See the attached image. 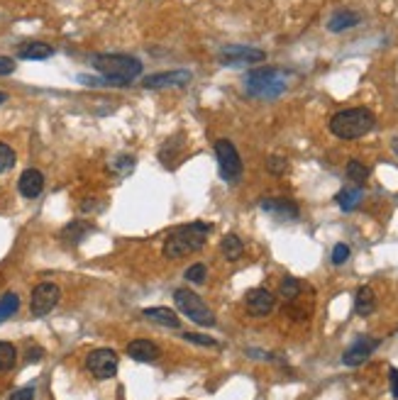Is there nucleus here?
I'll use <instances>...</instances> for the list:
<instances>
[{
  "label": "nucleus",
  "instance_id": "1",
  "mask_svg": "<svg viewBox=\"0 0 398 400\" xmlns=\"http://www.w3.org/2000/svg\"><path fill=\"white\" fill-rule=\"evenodd\" d=\"M210 235L208 222H189L176 227L174 232H169L167 242H164V256L167 259H181L186 254H196L205 246Z\"/></svg>",
  "mask_w": 398,
  "mask_h": 400
},
{
  "label": "nucleus",
  "instance_id": "2",
  "mask_svg": "<svg viewBox=\"0 0 398 400\" xmlns=\"http://www.w3.org/2000/svg\"><path fill=\"white\" fill-rule=\"evenodd\" d=\"M330 132L339 139H359L377 127V118L369 107H347L330 118Z\"/></svg>",
  "mask_w": 398,
  "mask_h": 400
},
{
  "label": "nucleus",
  "instance_id": "3",
  "mask_svg": "<svg viewBox=\"0 0 398 400\" xmlns=\"http://www.w3.org/2000/svg\"><path fill=\"white\" fill-rule=\"evenodd\" d=\"M93 66L115 85H127L142 74V61L127 54H98L93 56Z\"/></svg>",
  "mask_w": 398,
  "mask_h": 400
},
{
  "label": "nucleus",
  "instance_id": "4",
  "mask_svg": "<svg viewBox=\"0 0 398 400\" xmlns=\"http://www.w3.org/2000/svg\"><path fill=\"white\" fill-rule=\"evenodd\" d=\"M247 93L257 98H276L286 91V81L281 78V74L271 66H262L247 74Z\"/></svg>",
  "mask_w": 398,
  "mask_h": 400
},
{
  "label": "nucleus",
  "instance_id": "5",
  "mask_svg": "<svg viewBox=\"0 0 398 400\" xmlns=\"http://www.w3.org/2000/svg\"><path fill=\"white\" fill-rule=\"evenodd\" d=\"M174 303H176V308L181 310L189 320H193L196 325H200V327H213L216 325V315H213V310H210L208 305L200 300V295H196L193 291H189V288L174 291Z\"/></svg>",
  "mask_w": 398,
  "mask_h": 400
},
{
  "label": "nucleus",
  "instance_id": "6",
  "mask_svg": "<svg viewBox=\"0 0 398 400\" xmlns=\"http://www.w3.org/2000/svg\"><path fill=\"white\" fill-rule=\"evenodd\" d=\"M216 156H218V166H220V173L227 183H237L242 178V159H240V151L232 145L230 139H218L216 142Z\"/></svg>",
  "mask_w": 398,
  "mask_h": 400
},
{
  "label": "nucleus",
  "instance_id": "7",
  "mask_svg": "<svg viewBox=\"0 0 398 400\" xmlns=\"http://www.w3.org/2000/svg\"><path fill=\"white\" fill-rule=\"evenodd\" d=\"M59 298H61V291L56 283H39L37 288L32 291V298H30V313H32V317L49 315L59 305Z\"/></svg>",
  "mask_w": 398,
  "mask_h": 400
},
{
  "label": "nucleus",
  "instance_id": "8",
  "mask_svg": "<svg viewBox=\"0 0 398 400\" xmlns=\"http://www.w3.org/2000/svg\"><path fill=\"white\" fill-rule=\"evenodd\" d=\"M86 366L98 381H108L118 374V354L113 349H93L86 359Z\"/></svg>",
  "mask_w": 398,
  "mask_h": 400
},
{
  "label": "nucleus",
  "instance_id": "9",
  "mask_svg": "<svg viewBox=\"0 0 398 400\" xmlns=\"http://www.w3.org/2000/svg\"><path fill=\"white\" fill-rule=\"evenodd\" d=\"M222 64L227 66H237V64H259V61L266 59V52L254 47H244V44H232V47H225L220 52Z\"/></svg>",
  "mask_w": 398,
  "mask_h": 400
},
{
  "label": "nucleus",
  "instance_id": "10",
  "mask_svg": "<svg viewBox=\"0 0 398 400\" xmlns=\"http://www.w3.org/2000/svg\"><path fill=\"white\" fill-rule=\"evenodd\" d=\"M379 344H381L379 339H371V337H359V339H357L352 347L344 349L342 364H344V366H362V364H364L366 359L371 357V354L377 352Z\"/></svg>",
  "mask_w": 398,
  "mask_h": 400
},
{
  "label": "nucleus",
  "instance_id": "11",
  "mask_svg": "<svg viewBox=\"0 0 398 400\" xmlns=\"http://www.w3.org/2000/svg\"><path fill=\"white\" fill-rule=\"evenodd\" d=\"M276 298L266 288H252L244 295V305H247V313L254 317H266L274 310Z\"/></svg>",
  "mask_w": 398,
  "mask_h": 400
},
{
  "label": "nucleus",
  "instance_id": "12",
  "mask_svg": "<svg viewBox=\"0 0 398 400\" xmlns=\"http://www.w3.org/2000/svg\"><path fill=\"white\" fill-rule=\"evenodd\" d=\"M262 210L264 213H269L271 218L276 220H284V222H291V220H298L301 210L293 200L289 198H264L262 200Z\"/></svg>",
  "mask_w": 398,
  "mask_h": 400
},
{
  "label": "nucleus",
  "instance_id": "13",
  "mask_svg": "<svg viewBox=\"0 0 398 400\" xmlns=\"http://www.w3.org/2000/svg\"><path fill=\"white\" fill-rule=\"evenodd\" d=\"M193 74L191 71H164V74H151L145 78V88H176V85H189Z\"/></svg>",
  "mask_w": 398,
  "mask_h": 400
},
{
  "label": "nucleus",
  "instance_id": "14",
  "mask_svg": "<svg viewBox=\"0 0 398 400\" xmlns=\"http://www.w3.org/2000/svg\"><path fill=\"white\" fill-rule=\"evenodd\" d=\"M127 354H129V359H135V361H140V364H154L156 359L162 357V349L149 339H135L127 344Z\"/></svg>",
  "mask_w": 398,
  "mask_h": 400
},
{
  "label": "nucleus",
  "instance_id": "15",
  "mask_svg": "<svg viewBox=\"0 0 398 400\" xmlns=\"http://www.w3.org/2000/svg\"><path fill=\"white\" fill-rule=\"evenodd\" d=\"M17 188H20L22 198H37L39 193L44 191V176H42V171L37 169H28V171H22V176L20 181H17Z\"/></svg>",
  "mask_w": 398,
  "mask_h": 400
},
{
  "label": "nucleus",
  "instance_id": "16",
  "mask_svg": "<svg viewBox=\"0 0 398 400\" xmlns=\"http://www.w3.org/2000/svg\"><path fill=\"white\" fill-rule=\"evenodd\" d=\"M142 315H145L149 322H154V325L169 327V330H178V325H181V317L169 308H147Z\"/></svg>",
  "mask_w": 398,
  "mask_h": 400
},
{
  "label": "nucleus",
  "instance_id": "17",
  "mask_svg": "<svg viewBox=\"0 0 398 400\" xmlns=\"http://www.w3.org/2000/svg\"><path fill=\"white\" fill-rule=\"evenodd\" d=\"M362 22L359 12H352V10H337L333 17L328 20V30L330 32H344V30H352Z\"/></svg>",
  "mask_w": 398,
  "mask_h": 400
},
{
  "label": "nucleus",
  "instance_id": "18",
  "mask_svg": "<svg viewBox=\"0 0 398 400\" xmlns=\"http://www.w3.org/2000/svg\"><path fill=\"white\" fill-rule=\"evenodd\" d=\"M374 310H377V295H374V291H371L369 286H359L355 295V313L359 317H366V315H371Z\"/></svg>",
  "mask_w": 398,
  "mask_h": 400
},
{
  "label": "nucleus",
  "instance_id": "19",
  "mask_svg": "<svg viewBox=\"0 0 398 400\" xmlns=\"http://www.w3.org/2000/svg\"><path fill=\"white\" fill-rule=\"evenodd\" d=\"M362 198H364V191H362L359 186H347L335 196V200H337V205L344 213H352L355 208H359Z\"/></svg>",
  "mask_w": 398,
  "mask_h": 400
},
{
  "label": "nucleus",
  "instance_id": "20",
  "mask_svg": "<svg viewBox=\"0 0 398 400\" xmlns=\"http://www.w3.org/2000/svg\"><path fill=\"white\" fill-rule=\"evenodd\" d=\"M20 59H28V61H42V59H49L52 54H54V49L49 47V44L44 42H30L25 44V47H20Z\"/></svg>",
  "mask_w": 398,
  "mask_h": 400
},
{
  "label": "nucleus",
  "instance_id": "21",
  "mask_svg": "<svg viewBox=\"0 0 398 400\" xmlns=\"http://www.w3.org/2000/svg\"><path fill=\"white\" fill-rule=\"evenodd\" d=\"M220 251H222V256H225L227 262H237V259H242L244 244L237 235H225L222 237V242H220Z\"/></svg>",
  "mask_w": 398,
  "mask_h": 400
},
{
  "label": "nucleus",
  "instance_id": "22",
  "mask_svg": "<svg viewBox=\"0 0 398 400\" xmlns=\"http://www.w3.org/2000/svg\"><path fill=\"white\" fill-rule=\"evenodd\" d=\"M91 232V224L83 222V220H74L71 224H66L64 232H61V237H64L69 244H78V242L83 240V237Z\"/></svg>",
  "mask_w": 398,
  "mask_h": 400
},
{
  "label": "nucleus",
  "instance_id": "23",
  "mask_svg": "<svg viewBox=\"0 0 398 400\" xmlns=\"http://www.w3.org/2000/svg\"><path fill=\"white\" fill-rule=\"evenodd\" d=\"M347 178L352 181V186L362 188L366 183V178H369V169H366L359 159H352L350 164H347Z\"/></svg>",
  "mask_w": 398,
  "mask_h": 400
},
{
  "label": "nucleus",
  "instance_id": "24",
  "mask_svg": "<svg viewBox=\"0 0 398 400\" xmlns=\"http://www.w3.org/2000/svg\"><path fill=\"white\" fill-rule=\"evenodd\" d=\"M17 361V349L10 341H0V371H10Z\"/></svg>",
  "mask_w": 398,
  "mask_h": 400
},
{
  "label": "nucleus",
  "instance_id": "25",
  "mask_svg": "<svg viewBox=\"0 0 398 400\" xmlns=\"http://www.w3.org/2000/svg\"><path fill=\"white\" fill-rule=\"evenodd\" d=\"M20 310V298L15 293H6L0 298V320H8Z\"/></svg>",
  "mask_w": 398,
  "mask_h": 400
},
{
  "label": "nucleus",
  "instance_id": "26",
  "mask_svg": "<svg viewBox=\"0 0 398 400\" xmlns=\"http://www.w3.org/2000/svg\"><path fill=\"white\" fill-rule=\"evenodd\" d=\"M281 295H284L286 300H296L298 295H301V283H298V278L286 276L284 281H281Z\"/></svg>",
  "mask_w": 398,
  "mask_h": 400
},
{
  "label": "nucleus",
  "instance_id": "27",
  "mask_svg": "<svg viewBox=\"0 0 398 400\" xmlns=\"http://www.w3.org/2000/svg\"><path fill=\"white\" fill-rule=\"evenodd\" d=\"M205 278H208V269H205V264H193V266L186 269V281L193 283V286L205 283Z\"/></svg>",
  "mask_w": 398,
  "mask_h": 400
},
{
  "label": "nucleus",
  "instance_id": "28",
  "mask_svg": "<svg viewBox=\"0 0 398 400\" xmlns=\"http://www.w3.org/2000/svg\"><path fill=\"white\" fill-rule=\"evenodd\" d=\"M15 166V151L12 147H8L6 142H0V173H6Z\"/></svg>",
  "mask_w": 398,
  "mask_h": 400
},
{
  "label": "nucleus",
  "instance_id": "29",
  "mask_svg": "<svg viewBox=\"0 0 398 400\" xmlns=\"http://www.w3.org/2000/svg\"><path fill=\"white\" fill-rule=\"evenodd\" d=\"M110 169H113L115 173H120V176H127L129 171L135 169V159H132V156H118V159L110 161Z\"/></svg>",
  "mask_w": 398,
  "mask_h": 400
},
{
  "label": "nucleus",
  "instance_id": "30",
  "mask_svg": "<svg viewBox=\"0 0 398 400\" xmlns=\"http://www.w3.org/2000/svg\"><path fill=\"white\" fill-rule=\"evenodd\" d=\"M266 171L274 173V176H284L286 171H289V161H286L284 156H269V159H266Z\"/></svg>",
  "mask_w": 398,
  "mask_h": 400
},
{
  "label": "nucleus",
  "instance_id": "31",
  "mask_svg": "<svg viewBox=\"0 0 398 400\" xmlns=\"http://www.w3.org/2000/svg\"><path fill=\"white\" fill-rule=\"evenodd\" d=\"M183 339L193 341V344H200V347H218L216 339H210V337H205V335H198V332H186V335H183Z\"/></svg>",
  "mask_w": 398,
  "mask_h": 400
},
{
  "label": "nucleus",
  "instance_id": "32",
  "mask_svg": "<svg viewBox=\"0 0 398 400\" xmlns=\"http://www.w3.org/2000/svg\"><path fill=\"white\" fill-rule=\"evenodd\" d=\"M347 259H350V246L347 244H342V242H339V244H335V249H333V264H344L347 262Z\"/></svg>",
  "mask_w": 398,
  "mask_h": 400
},
{
  "label": "nucleus",
  "instance_id": "33",
  "mask_svg": "<svg viewBox=\"0 0 398 400\" xmlns=\"http://www.w3.org/2000/svg\"><path fill=\"white\" fill-rule=\"evenodd\" d=\"M388 383H391V395L398 400V368L396 366L388 368Z\"/></svg>",
  "mask_w": 398,
  "mask_h": 400
},
{
  "label": "nucleus",
  "instance_id": "34",
  "mask_svg": "<svg viewBox=\"0 0 398 400\" xmlns=\"http://www.w3.org/2000/svg\"><path fill=\"white\" fill-rule=\"evenodd\" d=\"M10 400H34V388H32V386H28V388L15 390Z\"/></svg>",
  "mask_w": 398,
  "mask_h": 400
},
{
  "label": "nucleus",
  "instance_id": "35",
  "mask_svg": "<svg viewBox=\"0 0 398 400\" xmlns=\"http://www.w3.org/2000/svg\"><path fill=\"white\" fill-rule=\"evenodd\" d=\"M15 71V61L10 56H0V76H8Z\"/></svg>",
  "mask_w": 398,
  "mask_h": 400
},
{
  "label": "nucleus",
  "instance_id": "36",
  "mask_svg": "<svg viewBox=\"0 0 398 400\" xmlns=\"http://www.w3.org/2000/svg\"><path fill=\"white\" fill-rule=\"evenodd\" d=\"M42 349L39 347H34V349H28V361H39V359H42Z\"/></svg>",
  "mask_w": 398,
  "mask_h": 400
},
{
  "label": "nucleus",
  "instance_id": "37",
  "mask_svg": "<svg viewBox=\"0 0 398 400\" xmlns=\"http://www.w3.org/2000/svg\"><path fill=\"white\" fill-rule=\"evenodd\" d=\"M8 101V96H6V93H3V91H0V105H3V103H6Z\"/></svg>",
  "mask_w": 398,
  "mask_h": 400
},
{
  "label": "nucleus",
  "instance_id": "38",
  "mask_svg": "<svg viewBox=\"0 0 398 400\" xmlns=\"http://www.w3.org/2000/svg\"><path fill=\"white\" fill-rule=\"evenodd\" d=\"M393 151H396V156H398V137L393 139Z\"/></svg>",
  "mask_w": 398,
  "mask_h": 400
}]
</instances>
